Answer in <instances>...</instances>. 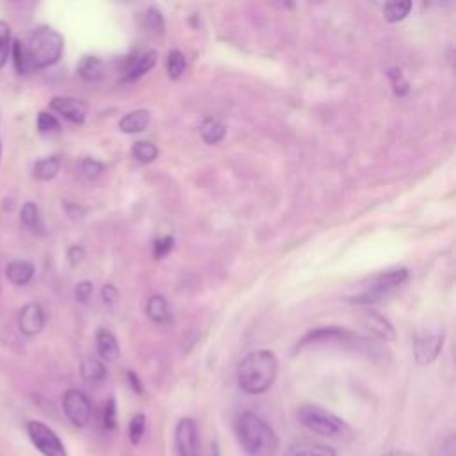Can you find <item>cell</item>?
<instances>
[{
	"label": "cell",
	"mask_w": 456,
	"mask_h": 456,
	"mask_svg": "<svg viewBox=\"0 0 456 456\" xmlns=\"http://www.w3.org/2000/svg\"><path fill=\"white\" fill-rule=\"evenodd\" d=\"M73 294H75V299L84 305V303H88V301L91 299V296H93V283H91L89 280L79 282V283L75 285Z\"/></svg>",
	"instance_id": "34"
},
{
	"label": "cell",
	"mask_w": 456,
	"mask_h": 456,
	"mask_svg": "<svg viewBox=\"0 0 456 456\" xmlns=\"http://www.w3.org/2000/svg\"><path fill=\"white\" fill-rule=\"evenodd\" d=\"M236 437L250 456H274L280 445L274 429L257 413L243 412L234 422Z\"/></svg>",
	"instance_id": "1"
},
{
	"label": "cell",
	"mask_w": 456,
	"mask_h": 456,
	"mask_svg": "<svg viewBox=\"0 0 456 456\" xmlns=\"http://www.w3.org/2000/svg\"><path fill=\"white\" fill-rule=\"evenodd\" d=\"M352 337V334L344 328L339 327H323V328H316L313 332H309L305 337L301 339L299 346H307V344H316V343H332V341H339V339H348Z\"/></svg>",
	"instance_id": "15"
},
{
	"label": "cell",
	"mask_w": 456,
	"mask_h": 456,
	"mask_svg": "<svg viewBox=\"0 0 456 456\" xmlns=\"http://www.w3.org/2000/svg\"><path fill=\"white\" fill-rule=\"evenodd\" d=\"M146 316L158 323L163 325L170 320V311H168V301L161 294H154L146 301Z\"/></svg>",
	"instance_id": "18"
},
{
	"label": "cell",
	"mask_w": 456,
	"mask_h": 456,
	"mask_svg": "<svg viewBox=\"0 0 456 456\" xmlns=\"http://www.w3.org/2000/svg\"><path fill=\"white\" fill-rule=\"evenodd\" d=\"M29 70L38 72L54 66L65 50V38L50 26H38L24 42Z\"/></svg>",
	"instance_id": "3"
},
{
	"label": "cell",
	"mask_w": 456,
	"mask_h": 456,
	"mask_svg": "<svg viewBox=\"0 0 456 456\" xmlns=\"http://www.w3.org/2000/svg\"><path fill=\"white\" fill-rule=\"evenodd\" d=\"M410 10H412L410 0H401V3H389L383 8V17L389 24H396V22L405 20L408 17Z\"/></svg>",
	"instance_id": "26"
},
{
	"label": "cell",
	"mask_w": 456,
	"mask_h": 456,
	"mask_svg": "<svg viewBox=\"0 0 456 456\" xmlns=\"http://www.w3.org/2000/svg\"><path fill=\"white\" fill-rule=\"evenodd\" d=\"M36 125H38V130L42 134H56L61 130V123L59 120L56 118V114L49 112V111H42L38 114V120H36Z\"/></svg>",
	"instance_id": "29"
},
{
	"label": "cell",
	"mask_w": 456,
	"mask_h": 456,
	"mask_svg": "<svg viewBox=\"0 0 456 456\" xmlns=\"http://www.w3.org/2000/svg\"><path fill=\"white\" fill-rule=\"evenodd\" d=\"M444 346V334L433 332V334H422L413 339V359L419 366H429L433 364Z\"/></svg>",
	"instance_id": "10"
},
{
	"label": "cell",
	"mask_w": 456,
	"mask_h": 456,
	"mask_svg": "<svg viewBox=\"0 0 456 456\" xmlns=\"http://www.w3.org/2000/svg\"><path fill=\"white\" fill-rule=\"evenodd\" d=\"M20 221L24 223L26 228L33 232H43V223H42V214L40 207L35 202H27L22 205L20 211Z\"/></svg>",
	"instance_id": "24"
},
{
	"label": "cell",
	"mask_w": 456,
	"mask_h": 456,
	"mask_svg": "<svg viewBox=\"0 0 456 456\" xmlns=\"http://www.w3.org/2000/svg\"><path fill=\"white\" fill-rule=\"evenodd\" d=\"M367 325H369V328H371L376 336H380V337H383V339H390V337L394 336V330H392V327L389 325V321H387L385 318H382L380 314H376V313H371V314H369Z\"/></svg>",
	"instance_id": "28"
},
{
	"label": "cell",
	"mask_w": 456,
	"mask_h": 456,
	"mask_svg": "<svg viewBox=\"0 0 456 456\" xmlns=\"http://www.w3.org/2000/svg\"><path fill=\"white\" fill-rule=\"evenodd\" d=\"M396 73H390V77H392V84H394V93L398 95V97H403V95H406V91H408V82L403 79V75L398 72V70H394Z\"/></svg>",
	"instance_id": "38"
},
{
	"label": "cell",
	"mask_w": 456,
	"mask_h": 456,
	"mask_svg": "<svg viewBox=\"0 0 456 456\" xmlns=\"http://www.w3.org/2000/svg\"><path fill=\"white\" fill-rule=\"evenodd\" d=\"M128 380H130V383H132L134 390H135L137 394H141V392H143V389L139 387V380H137V376H135L134 373H128Z\"/></svg>",
	"instance_id": "41"
},
{
	"label": "cell",
	"mask_w": 456,
	"mask_h": 456,
	"mask_svg": "<svg viewBox=\"0 0 456 456\" xmlns=\"http://www.w3.org/2000/svg\"><path fill=\"white\" fill-rule=\"evenodd\" d=\"M77 72H79L81 79H84L86 82H97L104 75V65L97 56H86L79 63Z\"/></svg>",
	"instance_id": "20"
},
{
	"label": "cell",
	"mask_w": 456,
	"mask_h": 456,
	"mask_svg": "<svg viewBox=\"0 0 456 456\" xmlns=\"http://www.w3.org/2000/svg\"><path fill=\"white\" fill-rule=\"evenodd\" d=\"M158 63V52L156 50H137L130 54L123 65H121V81L130 82L139 79L141 75L148 73Z\"/></svg>",
	"instance_id": "9"
},
{
	"label": "cell",
	"mask_w": 456,
	"mask_h": 456,
	"mask_svg": "<svg viewBox=\"0 0 456 456\" xmlns=\"http://www.w3.org/2000/svg\"><path fill=\"white\" fill-rule=\"evenodd\" d=\"M150 120H151L150 111L139 109V111H132V112L125 114V116L120 120L118 127H120V130L125 132V134H137V132H143V130L150 125Z\"/></svg>",
	"instance_id": "17"
},
{
	"label": "cell",
	"mask_w": 456,
	"mask_h": 456,
	"mask_svg": "<svg viewBox=\"0 0 456 456\" xmlns=\"http://www.w3.org/2000/svg\"><path fill=\"white\" fill-rule=\"evenodd\" d=\"M63 410H65L68 421L77 428L88 426L93 417V405H91L89 398L79 389H70L65 392Z\"/></svg>",
	"instance_id": "7"
},
{
	"label": "cell",
	"mask_w": 456,
	"mask_h": 456,
	"mask_svg": "<svg viewBox=\"0 0 456 456\" xmlns=\"http://www.w3.org/2000/svg\"><path fill=\"white\" fill-rule=\"evenodd\" d=\"M50 109L75 125H82L88 116L86 104L82 100H77L72 97H54L50 100Z\"/></svg>",
	"instance_id": "12"
},
{
	"label": "cell",
	"mask_w": 456,
	"mask_h": 456,
	"mask_svg": "<svg viewBox=\"0 0 456 456\" xmlns=\"http://www.w3.org/2000/svg\"><path fill=\"white\" fill-rule=\"evenodd\" d=\"M81 375L88 382H102L107 376V367L100 359L86 357L81 362Z\"/></svg>",
	"instance_id": "22"
},
{
	"label": "cell",
	"mask_w": 456,
	"mask_h": 456,
	"mask_svg": "<svg viewBox=\"0 0 456 456\" xmlns=\"http://www.w3.org/2000/svg\"><path fill=\"white\" fill-rule=\"evenodd\" d=\"M383 456H415V454L410 451H405V449H392V451L385 452Z\"/></svg>",
	"instance_id": "40"
},
{
	"label": "cell",
	"mask_w": 456,
	"mask_h": 456,
	"mask_svg": "<svg viewBox=\"0 0 456 456\" xmlns=\"http://www.w3.org/2000/svg\"><path fill=\"white\" fill-rule=\"evenodd\" d=\"M166 66H168V75L172 79H181L182 73L186 72V56L181 50H172L168 54Z\"/></svg>",
	"instance_id": "27"
},
{
	"label": "cell",
	"mask_w": 456,
	"mask_h": 456,
	"mask_svg": "<svg viewBox=\"0 0 456 456\" xmlns=\"http://www.w3.org/2000/svg\"><path fill=\"white\" fill-rule=\"evenodd\" d=\"M285 456H337V451L327 444L301 440L290 444Z\"/></svg>",
	"instance_id": "13"
},
{
	"label": "cell",
	"mask_w": 456,
	"mask_h": 456,
	"mask_svg": "<svg viewBox=\"0 0 456 456\" xmlns=\"http://www.w3.org/2000/svg\"><path fill=\"white\" fill-rule=\"evenodd\" d=\"M200 134L207 144H216L225 137L227 127L223 121H220L216 118H205L200 125Z\"/></svg>",
	"instance_id": "21"
},
{
	"label": "cell",
	"mask_w": 456,
	"mask_h": 456,
	"mask_svg": "<svg viewBox=\"0 0 456 456\" xmlns=\"http://www.w3.org/2000/svg\"><path fill=\"white\" fill-rule=\"evenodd\" d=\"M27 435L33 445L43 456H68L66 445L59 438V435L42 421H31L27 424Z\"/></svg>",
	"instance_id": "6"
},
{
	"label": "cell",
	"mask_w": 456,
	"mask_h": 456,
	"mask_svg": "<svg viewBox=\"0 0 456 456\" xmlns=\"http://www.w3.org/2000/svg\"><path fill=\"white\" fill-rule=\"evenodd\" d=\"M175 445L179 456H202V442L198 424L191 417H184L175 426Z\"/></svg>",
	"instance_id": "8"
},
{
	"label": "cell",
	"mask_w": 456,
	"mask_h": 456,
	"mask_svg": "<svg viewBox=\"0 0 456 456\" xmlns=\"http://www.w3.org/2000/svg\"><path fill=\"white\" fill-rule=\"evenodd\" d=\"M102 299H104V303H105V305H107L109 309L114 311V307L118 305V301H120V292H118V289H116L114 285H111V283L104 285V287H102Z\"/></svg>",
	"instance_id": "35"
},
{
	"label": "cell",
	"mask_w": 456,
	"mask_h": 456,
	"mask_svg": "<svg viewBox=\"0 0 456 456\" xmlns=\"http://www.w3.org/2000/svg\"><path fill=\"white\" fill-rule=\"evenodd\" d=\"M174 244H175L174 237H163V239H158V241L154 243V257H156V259H163V257H166V255L174 250Z\"/></svg>",
	"instance_id": "36"
},
{
	"label": "cell",
	"mask_w": 456,
	"mask_h": 456,
	"mask_svg": "<svg viewBox=\"0 0 456 456\" xmlns=\"http://www.w3.org/2000/svg\"><path fill=\"white\" fill-rule=\"evenodd\" d=\"M84 257H86V251H84L82 246H72L68 250V262L72 266H79L84 260Z\"/></svg>",
	"instance_id": "39"
},
{
	"label": "cell",
	"mask_w": 456,
	"mask_h": 456,
	"mask_svg": "<svg viewBox=\"0 0 456 456\" xmlns=\"http://www.w3.org/2000/svg\"><path fill=\"white\" fill-rule=\"evenodd\" d=\"M47 325V314L40 303H27L19 314V328L26 337H35L43 332Z\"/></svg>",
	"instance_id": "11"
},
{
	"label": "cell",
	"mask_w": 456,
	"mask_h": 456,
	"mask_svg": "<svg viewBox=\"0 0 456 456\" xmlns=\"http://www.w3.org/2000/svg\"><path fill=\"white\" fill-rule=\"evenodd\" d=\"M406 278H408L406 267H398V269H389V271L378 273V274L357 283L352 290H348L346 301L357 303V305H369V303L378 301L389 290L405 283Z\"/></svg>",
	"instance_id": "4"
},
{
	"label": "cell",
	"mask_w": 456,
	"mask_h": 456,
	"mask_svg": "<svg viewBox=\"0 0 456 456\" xmlns=\"http://www.w3.org/2000/svg\"><path fill=\"white\" fill-rule=\"evenodd\" d=\"M146 433V417L143 413H135L128 424V438L132 444H139Z\"/></svg>",
	"instance_id": "31"
},
{
	"label": "cell",
	"mask_w": 456,
	"mask_h": 456,
	"mask_svg": "<svg viewBox=\"0 0 456 456\" xmlns=\"http://www.w3.org/2000/svg\"><path fill=\"white\" fill-rule=\"evenodd\" d=\"M35 264L29 260H12L6 267V276L13 285H27L35 278Z\"/></svg>",
	"instance_id": "16"
},
{
	"label": "cell",
	"mask_w": 456,
	"mask_h": 456,
	"mask_svg": "<svg viewBox=\"0 0 456 456\" xmlns=\"http://www.w3.org/2000/svg\"><path fill=\"white\" fill-rule=\"evenodd\" d=\"M61 170V161L59 158L56 156H50V158H45V159H40L35 166H33V177L40 182H49V181H54L58 177Z\"/></svg>",
	"instance_id": "19"
},
{
	"label": "cell",
	"mask_w": 456,
	"mask_h": 456,
	"mask_svg": "<svg viewBox=\"0 0 456 456\" xmlns=\"http://www.w3.org/2000/svg\"><path fill=\"white\" fill-rule=\"evenodd\" d=\"M132 158L141 165H150L159 158V148L150 141H135L132 146Z\"/></svg>",
	"instance_id": "23"
},
{
	"label": "cell",
	"mask_w": 456,
	"mask_h": 456,
	"mask_svg": "<svg viewBox=\"0 0 456 456\" xmlns=\"http://www.w3.org/2000/svg\"><path fill=\"white\" fill-rule=\"evenodd\" d=\"M0 163H3V135H0Z\"/></svg>",
	"instance_id": "43"
},
{
	"label": "cell",
	"mask_w": 456,
	"mask_h": 456,
	"mask_svg": "<svg viewBox=\"0 0 456 456\" xmlns=\"http://www.w3.org/2000/svg\"><path fill=\"white\" fill-rule=\"evenodd\" d=\"M102 421H104L105 429H114L116 428V403H114V399H107V403L104 405Z\"/></svg>",
	"instance_id": "33"
},
{
	"label": "cell",
	"mask_w": 456,
	"mask_h": 456,
	"mask_svg": "<svg viewBox=\"0 0 456 456\" xmlns=\"http://www.w3.org/2000/svg\"><path fill=\"white\" fill-rule=\"evenodd\" d=\"M77 170H79V174H81L84 179L95 181V179H98V177L102 175L104 165L98 163V161H95V159H91V158H86V159L79 161Z\"/></svg>",
	"instance_id": "30"
},
{
	"label": "cell",
	"mask_w": 456,
	"mask_h": 456,
	"mask_svg": "<svg viewBox=\"0 0 456 456\" xmlns=\"http://www.w3.org/2000/svg\"><path fill=\"white\" fill-rule=\"evenodd\" d=\"M298 421L301 426L321 437L337 438L348 431V424L341 417L320 405H301L298 410Z\"/></svg>",
	"instance_id": "5"
},
{
	"label": "cell",
	"mask_w": 456,
	"mask_h": 456,
	"mask_svg": "<svg viewBox=\"0 0 456 456\" xmlns=\"http://www.w3.org/2000/svg\"><path fill=\"white\" fill-rule=\"evenodd\" d=\"M95 341H97V353L102 362H114L120 357V344L109 330L100 328L95 336Z\"/></svg>",
	"instance_id": "14"
},
{
	"label": "cell",
	"mask_w": 456,
	"mask_h": 456,
	"mask_svg": "<svg viewBox=\"0 0 456 456\" xmlns=\"http://www.w3.org/2000/svg\"><path fill=\"white\" fill-rule=\"evenodd\" d=\"M12 47H13L12 27L8 22L0 20V70L8 65V59L12 58Z\"/></svg>",
	"instance_id": "25"
},
{
	"label": "cell",
	"mask_w": 456,
	"mask_h": 456,
	"mask_svg": "<svg viewBox=\"0 0 456 456\" xmlns=\"http://www.w3.org/2000/svg\"><path fill=\"white\" fill-rule=\"evenodd\" d=\"M146 26L154 31L156 35L159 33V35H163V31H165V20H163V17H161V13L158 12V10H154V8H150L148 12H146Z\"/></svg>",
	"instance_id": "32"
},
{
	"label": "cell",
	"mask_w": 456,
	"mask_h": 456,
	"mask_svg": "<svg viewBox=\"0 0 456 456\" xmlns=\"http://www.w3.org/2000/svg\"><path fill=\"white\" fill-rule=\"evenodd\" d=\"M213 456H221V451H220L218 444H213Z\"/></svg>",
	"instance_id": "42"
},
{
	"label": "cell",
	"mask_w": 456,
	"mask_h": 456,
	"mask_svg": "<svg viewBox=\"0 0 456 456\" xmlns=\"http://www.w3.org/2000/svg\"><path fill=\"white\" fill-rule=\"evenodd\" d=\"M454 449H456V442H454V437L449 435L445 440L440 442L435 456H454Z\"/></svg>",
	"instance_id": "37"
},
{
	"label": "cell",
	"mask_w": 456,
	"mask_h": 456,
	"mask_svg": "<svg viewBox=\"0 0 456 456\" xmlns=\"http://www.w3.org/2000/svg\"><path fill=\"white\" fill-rule=\"evenodd\" d=\"M278 373V360L274 353L259 350L248 353L237 367V383L243 392L257 396L269 390Z\"/></svg>",
	"instance_id": "2"
}]
</instances>
